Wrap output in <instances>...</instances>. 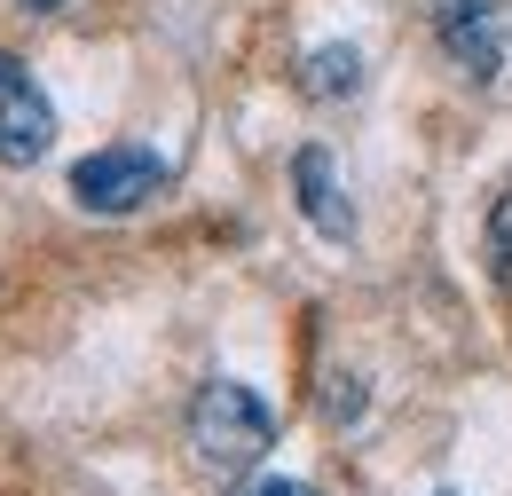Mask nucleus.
I'll return each instance as SVG.
<instances>
[{
  "label": "nucleus",
  "mask_w": 512,
  "mask_h": 496,
  "mask_svg": "<svg viewBox=\"0 0 512 496\" xmlns=\"http://www.w3.org/2000/svg\"><path fill=\"white\" fill-rule=\"evenodd\" d=\"M434 48L465 79H497L512 63V0H434Z\"/></svg>",
  "instance_id": "7ed1b4c3"
},
{
  "label": "nucleus",
  "mask_w": 512,
  "mask_h": 496,
  "mask_svg": "<svg viewBox=\"0 0 512 496\" xmlns=\"http://www.w3.org/2000/svg\"><path fill=\"white\" fill-rule=\"evenodd\" d=\"M434 496H457V489H434Z\"/></svg>",
  "instance_id": "9b49d317"
},
{
  "label": "nucleus",
  "mask_w": 512,
  "mask_h": 496,
  "mask_svg": "<svg viewBox=\"0 0 512 496\" xmlns=\"http://www.w3.org/2000/svg\"><path fill=\"white\" fill-rule=\"evenodd\" d=\"M158 189H166V158H158L150 142H111V150H95V158L71 166V197H79L87 213H103V221L142 213Z\"/></svg>",
  "instance_id": "f03ea898"
},
{
  "label": "nucleus",
  "mask_w": 512,
  "mask_h": 496,
  "mask_svg": "<svg viewBox=\"0 0 512 496\" xmlns=\"http://www.w3.org/2000/svg\"><path fill=\"white\" fill-rule=\"evenodd\" d=\"M292 197H300V213H308V229L331 237V245H347L355 237V197L339 189V166H331V150H300L292 158Z\"/></svg>",
  "instance_id": "39448f33"
},
{
  "label": "nucleus",
  "mask_w": 512,
  "mask_h": 496,
  "mask_svg": "<svg viewBox=\"0 0 512 496\" xmlns=\"http://www.w3.org/2000/svg\"><path fill=\"white\" fill-rule=\"evenodd\" d=\"M24 8H64V0H24Z\"/></svg>",
  "instance_id": "9d476101"
},
{
  "label": "nucleus",
  "mask_w": 512,
  "mask_h": 496,
  "mask_svg": "<svg viewBox=\"0 0 512 496\" xmlns=\"http://www.w3.org/2000/svg\"><path fill=\"white\" fill-rule=\"evenodd\" d=\"M56 150V103L40 95V79L24 71V56L0 48V166L24 174Z\"/></svg>",
  "instance_id": "20e7f679"
},
{
  "label": "nucleus",
  "mask_w": 512,
  "mask_h": 496,
  "mask_svg": "<svg viewBox=\"0 0 512 496\" xmlns=\"http://www.w3.org/2000/svg\"><path fill=\"white\" fill-rule=\"evenodd\" d=\"M363 410H371V386H363L355 371H339L331 386H323V418H331V426H355Z\"/></svg>",
  "instance_id": "0eeeda50"
},
{
  "label": "nucleus",
  "mask_w": 512,
  "mask_h": 496,
  "mask_svg": "<svg viewBox=\"0 0 512 496\" xmlns=\"http://www.w3.org/2000/svg\"><path fill=\"white\" fill-rule=\"evenodd\" d=\"M300 95L308 103H347V95H363V56L355 48H316V56L300 63Z\"/></svg>",
  "instance_id": "423d86ee"
},
{
  "label": "nucleus",
  "mask_w": 512,
  "mask_h": 496,
  "mask_svg": "<svg viewBox=\"0 0 512 496\" xmlns=\"http://www.w3.org/2000/svg\"><path fill=\"white\" fill-rule=\"evenodd\" d=\"M268 441H276V418H268V402H260L245 378H205L190 402V449L197 465H213V473H253L260 457H268Z\"/></svg>",
  "instance_id": "f257e3e1"
},
{
  "label": "nucleus",
  "mask_w": 512,
  "mask_h": 496,
  "mask_svg": "<svg viewBox=\"0 0 512 496\" xmlns=\"http://www.w3.org/2000/svg\"><path fill=\"white\" fill-rule=\"evenodd\" d=\"M489 276L512 292V189L489 205Z\"/></svg>",
  "instance_id": "6e6552de"
},
{
  "label": "nucleus",
  "mask_w": 512,
  "mask_h": 496,
  "mask_svg": "<svg viewBox=\"0 0 512 496\" xmlns=\"http://www.w3.org/2000/svg\"><path fill=\"white\" fill-rule=\"evenodd\" d=\"M237 496H316L308 481H284V473H260V481H245Z\"/></svg>",
  "instance_id": "1a4fd4ad"
}]
</instances>
